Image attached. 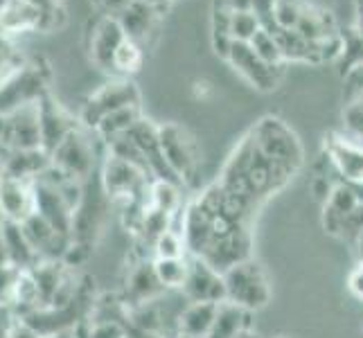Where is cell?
<instances>
[{"instance_id":"obj_1","label":"cell","mask_w":363,"mask_h":338,"mask_svg":"<svg viewBox=\"0 0 363 338\" xmlns=\"http://www.w3.org/2000/svg\"><path fill=\"white\" fill-rule=\"evenodd\" d=\"M223 282H226L228 303H235L248 311L262 309L271 298L267 273L255 259H244L223 271Z\"/></svg>"},{"instance_id":"obj_2","label":"cell","mask_w":363,"mask_h":338,"mask_svg":"<svg viewBox=\"0 0 363 338\" xmlns=\"http://www.w3.org/2000/svg\"><path fill=\"white\" fill-rule=\"evenodd\" d=\"M50 77L52 72L43 59H30L16 77H11L0 89V116L39 102L43 95L50 93Z\"/></svg>"},{"instance_id":"obj_3","label":"cell","mask_w":363,"mask_h":338,"mask_svg":"<svg viewBox=\"0 0 363 338\" xmlns=\"http://www.w3.org/2000/svg\"><path fill=\"white\" fill-rule=\"evenodd\" d=\"M129 106H140V91H138V86L131 79L120 77L104 84L102 89H97L86 99V104L79 113V122L86 129L93 131L106 116Z\"/></svg>"},{"instance_id":"obj_4","label":"cell","mask_w":363,"mask_h":338,"mask_svg":"<svg viewBox=\"0 0 363 338\" xmlns=\"http://www.w3.org/2000/svg\"><path fill=\"white\" fill-rule=\"evenodd\" d=\"M158 131L162 154H165L169 169L177 174L181 183L194 179L199 169V149L192 133L181 127V124H162V127H158Z\"/></svg>"},{"instance_id":"obj_5","label":"cell","mask_w":363,"mask_h":338,"mask_svg":"<svg viewBox=\"0 0 363 338\" xmlns=\"http://www.w3.org/2000/svg\"><path fill=\"white\" fill-rule=\"evenodd\" d=\"M91 129H86L84 124L79 129H74L64 142H61L50 158L52 165L66 171L68 176L86 181L95 169V145L89 135Z\"/></svg>"},{"instance_id":"obj_6","label":"cell","mask_w":363,"mask_h":338,"mask_svg":"<svg viewBox=\"0 0 363 338\" xmlns=\"http://www.w3.org/2000/svg\"><path fill=\"white\" fill-rule=\"evenodd\" d=\"M226 61L235 68V72H240L253 89H257L262 93L273 91L280 81L282 68L269 66L264 59H259L250 43L233 41Z\"/></svg>"},{"instance_id":"obj_7","label":"cell","mask_w":363,"mask_h":338,"mask_svg":"<svg viewBox=\"0 0 363 338\" xmlns=\"http://www.w3.org/2000/svg\"><path fill=\"white\" fill-rule=\"evenodd\" d=\"M183 295L187 303H212L221 305L226 303V282L223 273L210 266L201 257H190V271L183 284Z\"/></svg>"},{"instance_id":"obj_8","label":"cell","mask_w":363,"mask_h":338,"mask_svg":"<svg viewBox=\"0 0 363 338\" xmlns=\"http://www.w3.org/2000/svg\"><path fill=\"white\" fill-rule=\"evenodd\" d=\"M39 122H41V142L48 154H52L74 129L82 127L79 118H74L59 99L52 97V93H48L39 99Z\"/></svg>"},{"instance_id":"obj_9","label":"cell","mask_w":363,"mask_h":338,"mask_svg":"<svg viewBox=\"0 0 363 338\" xmlns=\"http://www.w3.org/2000/svg\"><path fill=\"white\" fill-rule=\"evenodd\" d=\"M124 39H127V34H124L118 16H113V14L99 16L91 25V32H89L91 61L99 70L113 72V59H116V52Z\"/></svg>"},{"instance_id":"obj_10","label":"cell","mask_w":363,"mask_h":338,"mask_svg":"<svg viewBox=\"0 0 363 338\" xmlns=\"http://www.w3.org/2000/svg\"><path fill=\"white\" fill-rule=\"evenodd\" d=\"M34 212H36L34 181L14 179L3 171V176H0V215H3V219L23 223Z\"/></svg>"},{"instance_id":"obj_11","label":"cell","mask_w":363,"mask_h":338,"mask_svg":"<svg viewBox=\"0 0 363 338\" xmlns=\"http://www.w3.org/2000/svg\"><path fill=\"white\" fill-rule=\"evenodd\" d=\"M206 259L210 266H215L217 271H228L230 266L240 264L244 259H250V230L248 225H237L226 232H221L212 246L208 248V253L201 257Z\"/></svg>"},{"instance_id":"obj_12","label":"cell","mask_w":363,"mask_h":338,"mask_svg":"<svg viewBox=\"0 0 363 338\" xmlns=\"http://www.w3.org/2000/svg\"><path fill=\"white\" fill-rule=\"evenodd\" d=\"M45 28V11L34 0H9L0 9V39L11 41L25 32Z\"/></svg>"},{"instance_id":"obj_13","label":"cell","mask_w":363,"mask_h":338,"mask_svg":"<svg viewBox=\"0 0 363 338\" xmlns=\"http://www.w3.org/2000/svg\"><path fill=\"white\" fill-rule=\"evenodd\" d=\"M328 160L343 183H363V142L341 135L328 142Z\"/></svg>"},{"instance_id":"obj_14","label":"cell","mask_w":363,"mask_h":338,"mask_svg":"<svg viewBox=\"0 0 363 338\" xmlns=\"http://www.w3.org/2000/svg\"><path fill=\"white\" fill-rule=\"evenodd\" d=\"M325 205V212H323V225L325 230L332 232V235H339L343 223L350 219V215L361 205L359 196L354 192V187L350 183H339L332 190L330 198L323 203Z\"/></svg>"},{"instance_id":"obj_15","label":"cell","mask_w":363,"mask_h":338,"mask_svg":"<svg viewBox=\"0 0 363 338\" xmlns=\"http://www.w3.org/2000/svg\"><path fill=\"white\" fill-rule=\"evenodd\" d=\"M127 39L135 41V43H145L147 36L154 32L156 21H158V7L149 5L145 0H133L127 7H124L120 14H116Z\"/></svg>"},{"instance_id":"obj_16","label":"cell","mask_w":363,"mask_h":338,"mask_svg":"<svg viewBox=\"0 0 363 338\" xmlns=\"http://www.w3.org/2000/svg\"><path fill=\"white\" fill-rule=\"evenodd\" d=\"M3 160V171L7 176L36 181L41 174L52 165V158L45 149H21V152H7Z\"/></svg>"},{"instance_id":"obj_17","label":"cell","mask_w":363,"mask_h":338,"mask_svg":"<svg viewBox=\"0 0 363 338\" xmlns=\"http://www.w3.org/2000/svg\"><path fill=\"white\" fill-rule=\"evenodd\" d=\"M165 291V286L160 284L158 275L154 271V261H143V264H138L129 280H127V305L131 307H143V305H149L154 303V300Z\"/></svg>"},{"instance_id":"obj_18","label":"cell","mask_w":363,"mask_h":338,"mask_svg":"<svg viewBox=\"0 0 363 338\" xmlns=\"http://www.w3.org/2000/svg\"><path fill=\"white\" fill-rule=\"evenodd\" d=\"M250 314L248 311L235 303H221L217 307V316L212 322V329L208 338H240L246 332H250Z\"/></svg>"},{"instance_id":"obj_19","label":"cell","mask_w":363,"mask_h":338,"mask_svg":"<svg viewBox=\"0 0 363 338\" xmlns=\"http://www.w3.org/2000/svg\"><path fill=\"white\" fill-rule=\"evenodd\" d=\"M217 307L212 303H190L177 318V334L190 338H208L212 322L217 316Z\"/></svg>"},{"instance_id":"obj_20","label":"cell","mask_w":363,"mask_h":338,"mask_svg":"<svg viewBox=\"0 0 363 338\" xmlns=\"http://www.w3.org/2000/svg\"><path fill=\"white\" fill-rule=\"evenodd\" d=\"M140 120H143V108L129 106V108H122V111H116V113H111V116H106L93 129V133L99 137V140H104L108 145V142L118 140V137L127 135Z\"/></svg>"},{"instance_id":"obj_21","label":"cell","mask_w":363,"mask_h":338,"mask_svg":"<svg viewBox=\"0 0 363 338\" xmlns=\"http://www.w3.org/2000/svg\"><path fill=\"white\" fill-rule=\"evenodd\" d=\"M154 271L158 275L160 284L169 289H183L187 271H190V257H165V259H154Z\"/></svg>"},{"instance_id":"obj_22","label":"cell","mask_w":363,"mask_h":338,"mask_svg":"<svg viewBox=\"0 0 363 338\" xmlns=\"http://www.w3.org/2000/svg\"><path fill=\"white\" fill-rule=\"evenodd\" d=\"M145 61V50L140 43H135L131 39H124L122 45L118 47L116 59H113V72L120 74V77H127L129 74L138 72V68L143 66Z\"/></svg>"},{"instance_id":"obj_23","label":"cell","mask_w":363,"mask_h":338,"mask_svg":"<svg viewBox=\"0 0 363 338\" xmlns=\"http://www.w3.org/2000/svg\"><path fill=\"white\" fill-rule=\"evenodd\" d=\"M262 30V21L253 9H233L230 14V36L233 41L250 43L253 36Z\"/></svg>"},{"instance_id":"obj_24","label":"cell","mask_w":363,"mask_h":338,"mask_svg":"<svg viewBox=\"0 0 363 338\" xmlns=\"http://www.w3.org/2000/svg\"><path fill=\"white\" fill-rule=\"evenodd\" d=\"M250 45H253L255 55H257L259 59H264L269 66L282 68V66L286 64V61H284V55H282V50H280L278 39H275V34H271L269 30L262 28V30L253 36V41H250Z\"/></svg>"},{"instance_id":"obj_25","label":"cell","mask_w":363,"mask_h":338,"mask_svg":"<svg viewBox=\"0 0 363 338\" xmlns=\"http://www.w3.org/2000/svg\"><path fill=\"white\" fill-rule=\"evenodd\" d=\"M28 61L30 59L23 57L18 50L11 45V41L0 39V89H3L11 77H16Z\"/></svg>"},{"instance_id":"obj_26","label":"cell","mask_w":363,"mask_h":338,"mask_svg":"<svg viewBox=\"0 0 363 338\" xmlns=\"http://www.w3.org/2000/svg\"><path fill=\"white\" fill-rule=\"evenodd\" d=\"M154 253H156L154 259H158V257L160 259H165V257H190V255H187V246H185L181 228H174V225H169V228L156 240Z\"/></svg>"},{"instance_id":"obj_27","label":"cell","mask_w":363,"mask_h":338,"mask_svg":"<svg viewBox=\"0 0 363 338\" xmlns=\"http://www.w3.org/2000/svg\"><path fill=\"white\" fill-rule=\"evenodd\" d=\"M84 338H129V325H122L113 318L95 320Z\"/></svg>"},{"instance_id":"obj_28","label":"cell","mask_w":363,"mask_h":338,"mask_svg":"<svg viewBox=\"0 0 363 338\" xmlns=\"http://www.w3.org/2000/svg\"><path fill=\"white\" fill-rule=\"evenodd\" d=\"M347 289L352 291V295H357L359 300H363V264H357V269L350 273Z\"/></svg>"},{"instance_id":"obj_29","label":"cell","mask_w":363,"mask_h":338,"mask_svg":"<svg viewBox=\"0 0 363 338\" xmlns=\"http://www.w3.org/2000/svg\"><path fill=\"white\" fill-rule=\"evenodd\" d=\"M7 338H43L39 332H36L32 325H28L25 320H21V322H16L14 325V329L9 332V336Z\"/></svg>"},{"instance_id":"obj_30","label":"cell","mask_w":363,"mask_h":338,"mask_svg":"<svg viewBox=\"0 0 363 338\" xmlns=\"http://www.w3.org/2000/svg\"><path fill=\"white\" fill-rule=\"evenodd\" d=\"M129 338H167V336H162V332L140 329V327H133V325H129Z\"/></svg>"},{"instance_id":"obj_31","label":"cell","mask_w":363,"mask_h":338,"mask_svg":"<svg viewBox=\"0 0 363 338\" xmlns=\"http://www.w3.org/2000/svg\"><path fill=\"white\" fill-rule=\"evenodd\" d=\"M354 32L363 36V0H354Z\"/></svg>"},{"instance_id":"obj_32","label":"cell","mask_w":363,"mask_h":338,"mask_svg":"<svg viewBox=\"0 0 363 338\" xmlns=\"http://www.w3.org/2000/svg\"><path fill=\"white\" fill-rule=\"evenodd\" d=\"M223 3H228L233 9H250L253 0H223Z\"/></svg>"},{"instance_id":"obj_33","label":"cell","mask_w":363,"mask_h":338,"mask_svg":"<svg viewBox=\"0 0 363 338\" xmlns=\"http://www.w3.org/2000/svg\"><path fill=\"white\" fill-rule=\"evenodd\" d=\"M357 253H359V264H363V235L357 240Z\"/></svg>"},{"instance_id":"obj_34","label":"cell","mask_w":363,"mask_h":338,"mask_svg":"<svg viewBox=\"0 0 363 338\" xmlns=\"http://www.w3.org/2000/svg\"><path fill=\"white\" fill-rule=\"evenodd\" d=\"M240 338H257V336H255L253 332H246V334H244V336H240Z\"/></svg>"},{"instance_id":"obj_35","label":"cell","mask_w":363,"mask_h":338,"mask_svg":"<svg viewBox=\"0 0 363 338\" xmlns=\"http://www.w3.org/2000/svg\"><path fill=\"white\" fill-rule=\"evenodd\" d=\"M169 338H190V336H185V334H174V336H169Z\"/></svg>"},{"instance_id":"obj_36","label":"cell","mask_w":363,"mask_h":338,"mask_svg":"<svg viewBox=\"0 0 363 338\" xmlns=\"http://www.w3.org/2000/svg\"><path fill=\"white\" fill-rule=\"evenodd\" d=\"M7 3H9V0H0V9H3V7H5Z\"/></svg>"},{"instance_id":"obj_37","label":"cell","mask_w":363,"mask_h":338,"mask_svg":"<svg viewBox=\"0 0 363 338\" xmlns=\"http://www.w3.org/2000/svg\"><path fill=\"white\" fill-rule=\"evenodd\" d=\"M0 176H3V160H0Z\"/></svg>"}]
</instances>
